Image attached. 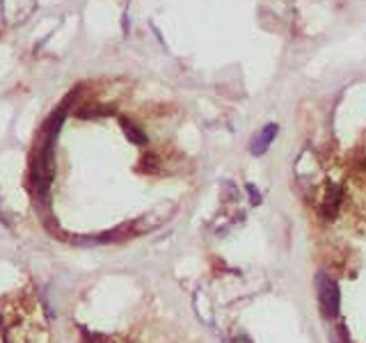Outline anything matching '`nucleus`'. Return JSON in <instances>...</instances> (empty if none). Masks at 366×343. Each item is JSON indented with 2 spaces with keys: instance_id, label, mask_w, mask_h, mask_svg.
Masks as SVG:
<instances>
[{
  "instance_id": "f257e3e1",
  "label": "nucleus",
  "mask_w": 366,
  "mask_h": 343,
  "mask_svg": "<svg viewBox=\"0 0 366 343\" xmlns=\"http://www.w3.org/2000/svg\"><path fill=\"white\" fill-rule=\"evenodd\" d=\"M64 120V107L57 110V115H53L51 120L46 122L44 133H42V144L40 151L35 156V185H37V194L40 197H46L48 185H51V176H53V149H55V137L57 131H60Z\"/></svg>"
},
{
  "instance_id": "f03ea898",
  "label": "nucleus",
  "mask_w": 366,
  "mask_h": 343,
  "mask_svg": "<svg viewBox=\"0 0 366 343\" xmlns=\"http://www.w3.org/2000/svg\"><path fill=\"white\" fill-rule=\"evenodd\" d=\"M316 293H319V305L325 318H336L341 307V293L336 281L327 272L316 274Z\"/></svg>"
},
{
  "instance_id": "7ed1b4c3",
  "label": "nucleus",
  "mask_w": 366,
  "mask_h": 343,
  "mask_svg": "<svg viewBox=\"0 0 366 343\" xmlns=\"http://www.w3.org/2000/svg\"><path fill=\"white\" fill-rule=\"evenodd\" d=\"M341 202H343V192L336 183H327L325 185V192H323V199L319 204V213L323 220H334L339 215L341 209Z\"/></svg>"
},
{
  "instance_id": "20e7f679",
  "label": "nucleus",
  "mask_w": 366,
  "mask_h": 343,
  "mask_svg": "<svg viewBox=\"0 0 366 343\" xmlns=\"http://www.w3.org/2000/svg\"><path fill=\"white\" fill-rule=\"evenodd\" d=\"M279 133V126L275 122L271 124H266L261 131H256L252 135V140H249V153H254V156H264L268 149H271V144L275 142V137Z\"/></svg>"
},
{
  "instance_id": "39448f33",
  "label": "nucleus",
  "mask_w": 366,
  "mask_h": 343,
  "mask_svg": "<svg viewBox=\"0 0 366 343\" xmlns=\"http://www.w3.org/2000/svg\"><path fill=\"white\" fill-rule=\"evenodd\" d=\"M122 126H124V133H126L129 137L136 144H147V135H144L136 124L129 122V120H122Z\"/></svg>"
},
{
  "instance_id": "423d86ee",
  "label": "nucleus",
  "mask_w": 366,
  "mask_h": 343,
  "mask_svg": "<svg viewBox=\"0 0 366 343\" xmlns=\"http://www.w3.org/2000/svg\"><path fill=\"white\" fill-rule=\"evenodd\" d=\"M245 190H247V194H249V202H252L254 206L261 204V190L254 188L252 183H247V185H245Z\"/></svg>"
},
{
  "instance_id": "0eeeda50",
  "label": "nucleus",
  "mask_w": 366,
  "mask_h": 343,
  "mask_svg": "<svg viewBox=\"0 0 366 343\" xmlns=\"http://www.w3.org/2000/svg\"><path fill=\"white\" fill-rule=\"evenodd\" d=\"M234 343H252V339H249V337H236Z\"/></svg>"
}]
</instances>
